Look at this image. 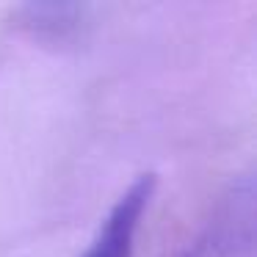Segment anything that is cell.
Segmentation results:
<instances>
[{
    "mask_svg": "<svg viewBox=\"0 0 257 257\" xmlns=\"http://www.w3.org/2000/svg\"><path fill=\"white\" fill-rule=\"evenodd\" d=\"M155 194V174H141L113 202L108 216L97 227V235L80 257H133L141 218Z\"/></svg>",
    "mask_w": 257,
    "mask_h": 257,
    "instance_id": "cell-1",
    "label": "cell"
}]
</instances>
